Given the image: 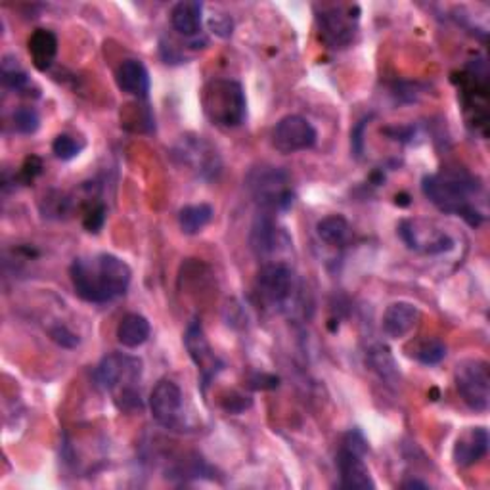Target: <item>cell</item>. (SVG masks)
<instances>
[{
	"instance_id": "23",
	"label": "cell",
	"mask_w": 490,
	"mask_h": 490,
	"mask_svg": "<svg viewBox=\"0 0 490 490\" xmlns=\"http://www.w3.org/2000/svg\"><path fill=\"white\" fill-rule=\"evenodd\" d=\"M366 363L385 383H389V385L399 383V380H400L399 366L395 363L393 354H391V351L385 345H382V343L368 349Z\"/></svg>"
},
{
	"instance_id": "20",
	"label": "cell",
	"mask_w": 490,
	"mask_h": 490,
	"mask_svg": "<svg viewBox=\"0 0 490 490\" xmlns=\"http://www.w3.org/2000/svg\"><path fill=\"white\" fill-rule=\"evenodd\" d=\"M171 24L184 37H198L203 27V5L195 0H183L171 10Z\"/></svg>"
},
{
	"instance_id": "21",
	"label": "cell",
	"mask_w": 490,
	"mask_h": 490,
	"mask_svg": "<svg viewBox=\"0 0 490 490\" xmlns=\"http://www.w3.org/2000/svg\"><path fill=\"white\" fill-rule=\"evenodd\" d=\"M150 334H152V325L148 318H144L142 315H137V313L125 315L118 325V339L127 349H138L146 341H148Z\"/></svg>"
},
{
	"instance_id": "12",
	"label": "cell",
	"mask_w": 490,
	"mask_h": 490,
	"mask_svg": "<svg viewBox=\"0 0 490 490\" xmlns=\"http://www.w3.org/2000/svg\"><path fill=\"white\" fill-rule=\"evenodd\" d=\"M184 347L192 358V363L198 366L202 375L203 389L209 385V382L222 370L221 358L211 349V343L207 341V335L203 332V325L198 318H193L184 334Z\"/></svg>"
},
{
	"instance_id": "22",
	"label": "cell",
	"mask_w": 490,
	"mask_h": 490,
	"mask_svg": "<svg viewBox=\"0 0 490 490\" xmlns=\"http://www.w3.org/2000/svg\"><path fill=\"white\" fill-rule=\"evenodd\" d=\"M316 234L324 243L332 245V248H343V245L349 243L353 228L345 217L330 215V217H324L322 221H318Z\"/></svg>"
},
{
	"instance_id": "29",
	"label": "cell",
	"mask_w": 490,
	"mask_h": 490,
	"mask_svg": "<svg viewBox=\"0 0 490 490\" xmlns=\"http://www.w3.org/2000/svg\"><path fill=\"white\" fill-rule=\"evenodd\" d=\"M51 337L63 349H75L79 345V335L65 328V325H56V328H52Z\"/></svg>"
},
{
	"instance_id": "14",
	"label": "cell",
	"mask_w": 490,
	"mask_h": 490,
	"mask_svg": "<svg viewBox=\"0 0 490 490\" xmlns=\"http://www.w3.org/2000/svg\"><path fill=\"white\" fill-rule=\"evenodd\" d=\"M250 243H251L253 253L259 259H267L265 263H269L270 257L289 248L291 238L287 236L284 228H280L274 222V219L269 213H263L255 221L251 228Z\"/></svg>"
},
{
	"instance_id": "31",
	"label": "cell",
	"mask_w": 490,
	"mask_h": 490,
	"mask_svg": "<svg viewBox=\"0 0 490 490\" xmlns=\"http://www.w3.org/2000/svg\"><path fill=\"white\" fill-rule=\"evenodd\" d=\"M250 406H251V399L243 397L240 393H231V397L222 399V408L231 414H241L245 408H250Z\"/></svg>"
},
{
	"instance_id": "6",
	"label": "cell",
	"mask_w": 490,
	"mask_h": 490,
	"mask_svg": "<svg viewBox=\"0 0 490 490\" xmlns=\"http://www.w3.org/2000/svg\"><path fill=\"white\" fill-rule=\"evenodd\" d=\"M255 289L260 303L280 313V310L289 308L296 299V272L284 260H270L260 267Z\"/></svg>"
},
{
	"instance_id": "33",
	"label": "cell",
	"mask_w": 490,
	"mask_h": 490,
	"mask_svg": "<svg viewBox=\"0 0 490 490\" xmlns=\"http://www.w3.org/2000/svg\"><path fill=\"white\" fill-rule=\"evenodd\" d=\"M41 171H42V161L39 157L33 155V157L25 159L20 176L24 178L25 183H33V181H35V176L41 174Z\"/></svg>"
},
{
	"instance_id": "34",
	"label": "cell",
	"mask_w": 490,
	"mask_h": 490,
	"mask_svg": "<svg viewBox=\"0 0 490 490\" xmlns=\"http://www.w3.org/2000/svg\"><path fill=\"white\" fill-rule=\"evenodd\" d=\"M250 385L253 389H276L278 385H280V380L270 373H253L251 380H250Z\"/></svg>"
},
{
	"instance_id": "4",
	"label": "cell",
	"mask_w": 490,
	"mask_h": 490,
	"mask_svg": "<svg viewBox=\"0 0 490 490\" xmlns=\"http://www.w3.org/2000/svg\"><path fill=\"white\" fill-rule=\"evenodd\" d=\"M200 102L207 119L222 128H236L248 118L243 87L232 79H213L203 87Z\"/></svg>"
},
{
	"instance_id": "17",
	"label": "cell",
	"mask_w": 490,
	"mask_h": 490,
	"mask_svg": "<svg viewBox=\"0 0 490 490\" xmlns=\"http://www.w3.org/2000/svg\"><path fill=\"white\" fill-rule=\"evenodd\" d=\"M418 320H419V308L414 303L397 301V303H391L385 308L382 325H383V332L389 337L400 339L416 328Z\"/></svg>"
},
{
	"instance_id": "11",
	"label": "cell",
	"mask_w": 490,
	"mask_h": 490,
	"mask_svg": "<svg viewBox=\"0 0 490 490\" xmlns=\"http://www.w3.org/2000/svg\"><path fill=\"white\" fill-rule=\"evenodd\" d=\"M399 234L408 245V250L423 255L447 253L454 248L452 238L428 221H402Z\"/></svg>"
},
{
	"instance_id": "7",
	"label": "cell",
	"mask_w": 490,
	"mask_h": 490,
	"mask_svg": "<svg viewBox=\"0 0 490 490\" xmlns=\"http://www.w3.org/2000/svg\"><path fill=\"white\" fill-rule=\"evenodd\" d=\"M456 389L471 410L485 412L490 404V372L485 361H464L456 368Z\"/></svg>"
},
{
	"instance_id": "9",
	"label": "cell",
	"mask_w": 490,
	"mask_h": 490,
	"mask_svg": "<svg viewBox=\"0 0 490 490\" xmlns=\"http://www.w3.org/2000/svg\"><path fill=\"white\" fill-rule=\"evenodd\" d=\"M174 159L181 161L200 178L211 181L221 171V157L217 150L202 137H183V140L174 146Z\"/></svg>"
},
{
	"instance_id": "1",
	"label": "cell",
	"mask_w": 490,
	"mask_h": 490,
	"mask_svg": "<svg viewBox=\"0 0 490 490\" xmlns=\"http://www.w3.org/2000/svg\"><path fill=\"white\" fill-rule=\"evenodd\" d=\"M70 276L80 299L104 305L125 296L133 280V270L119 257L100 253L90 259H75Z\"/></svg>"
},
{
	"instance_id": "15",
	"label": "cell",
	"mask_w": 490,
	"mask_h": 490,
	"mask_svg": "<svg viewBox=\"0 0 490 490\" xmlns=\"http://www.w3.org/2000/svg\"><path fill=\"white\" fill-rule=\"evenodd\" d=\"M363 458H364V454L341 445L337 452V469L341 477V483H339L341 488H349V490L375 488V483L370 476V469Z\"/></svg>"
},
{
	"instance_id": "3",
	"label": "cell",
	"mask_w": 490,
	"mask_h": 490,
	"mask_svg": "<svg viewBox=\"0 0 490 490\" xmlns=\"http://www.w3.org/2000/svg\"><path fill=\"white\" fill-rule=\"evenodd\" d=\"M142 372L144 364L138 356L111 353L98 364L96 378L98 383L113 395V400H116L121 410L133 412L142 408L140 391L137 387L142 380Z\"/></svg>"
},
{
	"instance_id": "35",
	"label": "cell",
	"mask_w": 490,
	"mask_h": 490,
	"mask_svg": "<svg viewBox=\"0 0 490 490\" xmlns=\"http://www.w3.org/2000/svg\"><path fill=\"white\" fill-rule=\"evenodd\" d=\"M366 127V119L358 123V127L353 130V146H354V152L356 155L363 154V130Z\"/></svg>"
},
{
	"instance_id": "10",
	"label": "cell",
	"mask_w": 490,
	"mask_h": 490,
	"mask_svg": "<svg viewBox=\"0 0 490 490\" xmlns=\"http://www.w3.org/2000/svg\"><path fill=\"white\" fill-rule=\"evenodd\" d=\"M318 140L316 128L301 116H286L272 128V146L280 154L310 150Z\"/></svg>"
},
{
	"instance_id": "27",
	"label": "cell",
	"mask_w": 490,
	"mask_h": 490,
	"mask_svg": "<svg viewBox=\"0 0 490 490\" xmlns=\"http://www.w3.org/2000/svg\"><path fill=\"white\" fill-rule=\"evenodd\" d=\"M14 121V130L20 135H35L41 125L39 113L33 108H20L14 111L12 116Z\"/></svg>"
},
{
	"instance_id": "19",
	"label": "cell",
	"mask_w": 490,
	"mask_h": 490,
	"mask_svg": "<svg viewBox=\"0 0 490 490\" xmlns=\"http://www.w3.org/2000/svg\"><path fill=\"white\" fill-rule=\"evenodd\" d=\"M27 51L39 71L51 70L58 54V37L51 29H35L27 41Z\"/></svg>"
},
{
	"instance_id": "32",
	"label": "cell",
	"mask_w": 490,
	"mask_h": 490,
	"mask_svg": "<svg viewBox=\"0 0 490 490\" xmlns=\"http://www.w3.org/2000/svg\"><path fill=\"white\" fill-rule=\"evenodd\" d=\"M209 27L213 29V33L219 37H231L234 24L228 15H213V18L209 20Z\"/></svg>"
},
{
	"instance_id": "26",
	"label": "cell",
	"mask_w": 490,
	"mask_h": 490,
	"mask_svg": "<svg viewBox=\"0 0 490 490\" xmlns=\"http://www.w3.org/2000/svg\"><path fill=\"white\" fill-rule=\"evenodd\" d=\"M0 75H3L5 87L12 89V90H22L29 83L27 73L20 68L18 60L12 58V56H5V60H3V71H0Z\"/></svg>"
},
{
	"instance_id": "36",
	"label": "cell",
	"mask_w": 490,
	"mask_h": 490,
	"mask_svg": "<svg viewBox=\"0 0 490 490\" xmlns=\"http://www.w3.org/2000/svg\"><path fill=\"white\" fill-rule=\"evenodd\" d=\"M402 486L404 488H428L426 483H419V481H406Z\"/></svg>"
},
{
	"instance_id": "2",
	"label": "cell",
	"mask_w": 490,
	"mask_h": 490,
	"mask_svg": "<svg viewBox=\"0 0 490 490\" xmlns=\"http://www.w3.org/2000/svg\"><path fill=\"white\" fill-rule=\"evenodd\" d=\"M423 195L447 215H458L469 226H481L485 213L476 205L481 184L466 169H443L421 181Z\"/></svg>"
},
{
	"instance_id": "30",
	"label": "cell",
	"mask_w": 490,
	"mask_h": 490,
	"mask_svg": "<svg viewBox=\"0 0 490 490\" xmlns=\"http://www.w3.org/2000/svg\"><path fill=\"white\" fill-rule=\"evenodd\" d=\"M104 221H106V207L98 205V207H92L89 211L83 224H85V228L89 232H98L104 226Z\"/></svg>"
},
{
	"instance_id": "25",
	"label": "cell",
	"mask_w": 490,
	"mask_h": 490,
	"mask_svg": "<svg viewBox=\"0 0 490 490\" xmlns=\"http://www.w3.org/2000/svg\"><path fill=\"white\" fill-rule=\"evenodd\" d=\"M412 356L421 364L433 366V364H438L440 361H445L447 347H445V343H440L438 339H426V341H419L414 347Z\"/></svg>"
},
{
	"instance_id": "5",
	"label": "cell",
	"mask_w": 490,
	"mask_h": 490,
	"mask_svg": "<svg viewBox=\"0 0 490 490\" xmlns=\"http://www.w3.org/2000/svg\"><path fill=\"white\" fill-rule=\"evenodd\" d=\"M248 190L259 209L269 215L287 211L296 200L289 174L284 169L272 165L255 167L248 174Z\"/></svg>"
},
{
	"instance_id": "13",
	"label": "cell",
	"mask_w": 490,
	"mask_h": 490,
	"mask_svg": "<svg viewBox=\"0 0 490 490\" xmlns=\"http://www.w3.org/2000/svg\"><path fill=\"white\" fill-rule=\"evenodd\" d=\"M183 391L171 380H161L150 395V410L159 426L178 429L183 423Z\"/></svg>"
},
{
	"instance_id": "24",
	"label": "cell",
	"mask_w": 490,
	"mask_h": 490,
	"mask_svg": "<svg viewBox=\"0 0 490 490\" xmlns=\"http://www.w3.org/2000/svg\"><path fill=\"white\" fill-rule=\"evenodd\" d=\"M215 211L207 203H200V205H186L181 209V213H178V224H181V231L188 236L200 234L203 228L213 219Z\"/></svg>"
},
{
	"instance_id": "16",
	"label": "cell",
	"mask_w": 490,
	"mask_h": 490,
	"mask_svg": "<svg viewBox=\"0 0 490 490\" xmlns=\"http://www.w3.org/2000/svg\"><path fill=\"white\" fill-rule=\"evenodd\" d=\"M490 445V437L485 428H469L466 429L454 445V462L460 467H469L483 460Z\"/></svg>"
},
{
	"instance_id": "28",
	"label": "cell",
	"mask_w": 490,
	"mask_h": 490,
	"mask_svg": "<svg viewBox=\"0 0 490 490\" xmlns=\"http://www.w3.org/2000/svg\"><path fill=\"white\" fill-rule=\"evenodd\" d=\"M52 152L58 159L61 161H71L75 159L80 152H83V142L75 140L70 135H60L52 142Z\"/></svg>"
},
{
	"instance_id": "8",
	"label": "cell",
	"mask_w": 490,
	"mask_h": 490,
	"mask_svg": "<svg viewBox=\"0 0 490 490\" xmlns=\"http://www.w3.org/2000/svg\"><path fill=\"white\" fill-rule=\"evenodd\" d=\"M358 24V8L356 6H330L322 8L316 15L318 35L320 41L337 51V48H345L353 42Z\"/></svg>"
},
{
	"instance_id": "18",
	"label": "cell",
	"mask_w": 490,
	"mask_h": 490,
	"mask_svg": "<svg viewBox=\"0 0 490 490\" xmlns=\"http://www.w3.org/2000/svg\"><path fill=\"white\" fill-rule=\"evenodd\" d=\"M116 80L125 94L146 98L150 92V73L138 60H125L116 71Z\"/></svg>"
}]
</instances>
